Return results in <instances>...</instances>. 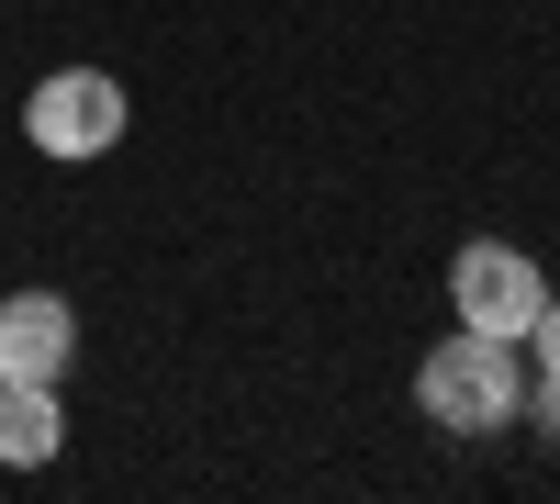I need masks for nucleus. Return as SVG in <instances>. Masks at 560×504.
I'll use <instances>...</instances> for the list:
<instances>
[{"mask_svg": "<svg viewBox=\"0 0 560 504\" xmlns=\"http://www.w3.org/2000/svg\"><path fill=\"white\" fill-rule=\"evenodd\" d=\"M124 124H135V102H124V79L113 68H45L34 90H23V134H34V157H113L124 146Z\"/></svg>", "mask_w": 560, "mask_h": 504, "instance_id": "2", "label": "nucleus"}, {"mask_svg": "<svg viewBox=\"0 0 560 504\" xmlns=\"http://www.w3.org/2000/svg\"><path fill=\"white\" fill-rule=\"evenodd\" d=\"M448 303H459V326H482V337H527V326H538V303H549V281H538V258H527V247L482 236V247H459V258H448Z\"/></svg>", "mask_w": 560, "mask_h": 504, "instance_id": "3", "label": "nucleus"}, {"mask_svg": "<svg viewBox=\"0 0 560 504\" xmlns=\"http://www.w3.org/2000/svg\"><path fill=\"white\" fill-rule=\"evenodd\" d=\"M415 415L448 426V437H504V426H527V348H516V337H482V326L438 337L427 371H415Z\"/></svg>", "mask_w": 560, "mask_h": 504, "instance_id": "1", "label": "nucleus"}, {"mask_svg": "<svg viewBox=\"0 0 560 504\" xmlns=\"http://www.w3.org/2000/svg\"><path fill=\"white\" fill-rule=\"evenodd\" d=\"M68 359H79L68 292H12V303H0V371H12V382H68Z\"/></svg>", "mask_w": 560, "mask_h": 504, "instance_id": "4", "label": "nucleus"}, {"mask_svg": "<svg viewBox=\"0 0 560 504\" xmlns=\"http://www.w3.org/2000/svg\"><path fill=\"white\" fill-rule=\"evenodd\" d=\"M527 415H538V426L560 437V382H527Z\"/></svg>", "mask_w": 560, "mask_h": 504, "instance_id": "7", "label": "nucleus"}, {"mask_svg": "<svg viewBox=\"0 0 560 504\" xmlns=\"http://www.w3.org/2000/svg\"><path fill=\"white\" fill-rule=\"evenodd\" d=\"M516 348H527V382H560V303H538V326Z\"/></svg>", "mask_w": 560, "mask_h": 504, "instance_id": "6", "label": "nucleus"}, {"mask_svg": "<svg viewBox=\"0 0 560 504\" xmlns=\"http://www.w3.org/2000/svg\"><path fill=\"white\" fill-rule=\"evenodd\" d=\"M57 448H68L57 382H12V371H0V471H45Z\"/></svg>", "mask_w": 560, "mask_h": 504, "instance_id": "5", "label": "nucleus"}]
</instances>
